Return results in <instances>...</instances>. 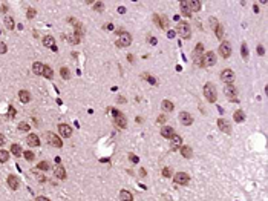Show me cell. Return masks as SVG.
Here are the masks:
<instances>
[{"mask_svg":"<svg viewBox=\"0 0 268 201\" xmlns=\"http://www.w3.org/2000/svg\"><path fill=\"white\" fill-rule=\"evenodd\" d=\"M204 95H205V98L208 100V103H215V102H216L218 94H216V87H215L213 83H207V84L204 86Z\"/></svg>","mask_w":268,"mask_h":201,"instance_id":"obj_1","label":"cell"},{"mask_svg":"<svg viewBox=\"0 0 268 201\" xmlns=\"http://www.w3.org/2000/svg\"><path fill=\"white\" fill-rule=\"evenodd\" d=\"M201 63H202V66H204V68H210V66H213V65L216 63V55H215V52L208 51V52L202 54Z\"/></svg>","mask_w":268,"mask_h":201,"instance_id":"obj_2","label":"cell"},{"mask_svg":"<svg viewBox=\"0 0 268 201\" xmlns=\"http://www.w3.org/2000/svg\"><path fill=\"white\" fill-rule=\"evenodd\" d=\"M178 34L182 37V39H189L190 35H192V29H190V25L189 23H185V22H181V23H178Z\"/></svg>","mask_w":268,"mask_h":201,"instance_id":"obj_3","label":"cell"},{"mask_svg":"<svg viewBox=\"0 0 268 201\" xmlns=\"http://www.w3.org/2000/svg\"><path fill=\"white\" fill-rule=\"evenodd\" d=\"M112 112H113V117H115V120H113V121H115V126H116V128H121V129L126 128V126H127V118L124 117V114H121V112H118V111H115V109H113Z\"/></svg>","mask_w":268,"mask_h":201,"instance_id":"obj_4","label":"cell"},{"mask_svg":"<svg viewBox=\"0 0 268 201\" xmlns=\"http://www.w3.org/2000/svg\"><path fill=\"white\" fill-rule=\"evenodd\" d=\"M218 52L221 54L222 58H228L230 54H231V45H230V42H222L219 45V48H218Z\"/></svg>","mask_w":268,"mask_h":201,"instance_id":"obj_5","label":"cell"},{"mask_svg":"<svg viewBox=\"0 0 268 201\" xmlns=\"http://www.w3.org/2000/svg\"><path fill=\"white\" fill-rule=\"evenodd\" d=\"M130 43H132V35H130L129 32H123V34L119 35V40L116 42V46L126 48V46H129Z\"/></svg>","mask_w":268,"mask_h":201,"instance_id":"obj_6","label":"cell"},{"mask_svg":"<svg viewBox=\"0 0 268 201\" xmlns=\"http://www.w3.org/2000/svg\"><path fill=\"white\" fill-rule=\"evenodd\" d=\"M221 80H222L224 83H227V84H231L233 80H234L233 71H231V69H224V71L221 72Z\"/></svg>","mask_w":268,"mask_h":201,"instance_id":"obj_7","label":"cell"},{"mask_svg":"<svg viewBox=\"0 0 268 201\" xmlns=\"http://www.w3.org/2000/svg\"><path fill=\"white\" fill-rule=\"evenodd\" d=\"M202 51H204V46H202V43L196 45V48L193 49V58H195V65H199V66H202V63H201V55H202Z\"/></svg>","mask_w":268,"mask_h":201,"instance_id":"obj_8","label":"cell"},{"mask_svg":"<svg viewBox=\"0 0 268 201\" xmlns=\"http://www.w3.org/2000/svg\"><path fill=\"white\" fill-rule=\"evenodd\" d=\"M48 143H49L51 146H54V147H61V146H63L61 138H60V137H57V135H55V134H52V132H49V134H48Z\"/></svg>","mask_w":268,"mask_h":201,"instance_id":"obj_9","label":"cell"},{"mask_svg":"<svg viewBox=\"0 0 268 201\" xmlns=\"http://www.w3.org/2000/svg\"><path fill=\"white\" fill-rule=\"evenodd\" d=\"M153 20H155V23H156L161 29H166V28L169 26V19L164 17V16H158V14H155V16H153Z\"/></svg>","mask_w":268,"mask_h":201,"instance_id":"obj_10","label":"cell"},{"mask_svg":"<svg viewBox=\"0 0 268 201\" xmlns=\"http://www.w3.org/2000/svg\"><path fill=\"white\" fill-rule=\"evenodd\" d=\"M173 180H175V183H178V184H182V186H185L189 181H190V177L187 175V173H184V172H178L175 177H173Z\"/></svg>","mask_w":268,"mask_h":201,"instance_id":"obj_11","label":"cell"},{"mask_svg":"<svg viewBox=\"0 0 268 201\" xmlns=\"http://www.w3.org/2000/svg\"><path fill=\"white\" fill-rule=\"evenodd\" d=\"M58 132H60V135L61 137H64V138H68V137H71L72 135V128L69 126V125H58Z\"/></svg>","mask_w":268,"mask_h":201,"instance_id":"obj_12","label":"cell"},{"mask_svg":"<svg viewBox=\"0 0 268 201\" xmlns=\"http://www.w3.org/2000/svg\"><path fill=\"white\" fill-rule=\"evenodd\" d=\"M179 121L184 125V126H190L193 123V117L189 114V112H181L179 114Z\"/></svg>","mask_w":268,"mask_h":201,"instance_id":"obj_13","label":"cell"},{"mask_svg":"<svg viewBox=\"0 0 268 201\" xmlns=\"http://www.w3.org/2000/svg\"><path fill=\"white\" fill-rule=\"evenodd\" d=\"M218 126H219V129H221L222 132H225V134H230V132H231V126H230V123H228L225 118H219V120H218Z\"/></svg>","mask_w":268,"mask_h":201,"instance_id":"obj_14","label":"cell"},{"mask_svg":"<svg viewBox=\"0 0 268 201\" xmlns=\"http://www.w3.org/2000/svg\"><path fill=\"white\" fill-rule=\"evenodd\" d=\"M224 94L230 98V100H234L236 98V95H237V91L234 89V86L233 84H227L225 86V89H224Z\"/></svg>","mask_w":268,"mask_h":201,"instance_id":"obj_15","label":"cell"},{"mask_svg":"<svg viewBox=\"0 0 268 201\" xmlns=\"http://www.w3.org/2000/svg\"><path fill=\"white\" fill-rule=\"evenodd\" d=\"M6 181H8V186H9L13 190H17L19 186H20V181H19V178H17L16 175H9Z\"/></svg>","mask_w":268,"mask_h":201,"instance_id":"obj_16","label":"cell"},{"mask_svg":"<svg viewBox=\"0 0 268 201\" xmlns=\"http://www.w3.org/2000/svg\"><path fill=\"white\" fill-rule=\"evenodd\" d=\"M26 143H28L29 146L35 147V146H40V138L37 137V134H29L28 138H26Z\"/></svg>","mask_w":268,"mask_h":201,"instance_id":"obj_17","label":"cell"},{"mask_svg":"<svg viewBox=\"0 0 268 201\" xmlns=\"http://www.w3.org/2000/svg\"><path fill=\"white\" fill-rule=\"evenodd\" d=\"M43 45H45L46 48H51L52 51H57V46H55V40H54V37H51V35H46V37L43 39Z\"/></svg>","mask_w":268,"mask_h":201,"instance_id":"obj_18","label":"cell"},{"mask_svg":"<svg viewBox=\"0 0 268 201\" xmlns=\"http://www.w3.org/2000/svg\"><path fill=\"white\" fill-rule=\"evenodd\" d=\"M54 173H55V177L60 178V180H64V178H66V170H64V167H63L61 164H57V166L54 167Z\"/></svg>","mask_w":268,"mask_h":201,"instance_id":"obj_19","label":"cell"},{"mask_svg":"<svg viewBox=\"0 0 268 201\" xmlns=\"http://www.w3.org/2000/svg\"><path fill=\"white\" fill-rule=\"evenodd\" d=\"M170 140H172V149H173V151L178 149V147H181V144H182V138H181L179 135L173 134V135L170 137Z\"/></svg>","mask_w":268,"mask_h":201,"instance_id":"obj_20","label":"cell"},{"mask_svg":"<svg viewBox=\"0 0 268 201\" xmlns=\"http://www.w3.org/2000/svg\"><path fill=\"white\" fill-rule=\"evenodd\" d=\"M43 69H45V65L40 63V61H35V63L32 65V72H34L35 75H42V74H43Z\"/></svg>","mask_w":268,"mask_h":201,"instance_id":"obj_21","label":"cell"},{"mask_svg":"<svg viewBox=\"0 0 268 201\" xmlns=\"http://www.w3.org/2000/svg\"><path fill=\"white\" fill-rule=\"evenodd\" d=\"M173 134H175L173 128H170V126H164V128H161V135H163L164 138H170Z\"/></svg>","mask_w":268,"mask_h":201,"instance_id":"obj_22","label":"cell"},{"mask_svg":"<svg viewBox=\"0 0 268 201\" xmlns=\"http://www.w3.org/2000/svg\"><path fill=\"white\" fill-rule=\"evenodd\" d=\"M187 5H189L190 11H199L201 9V2L199 0H189Z\"/></svg>","mask_w":268,"mask_h":201,"instance_id":"obj_23","label":"cell"},{"mask_svg":"<svg viewBox=\"0 0 268 201\" xmlns=\"http://www.w3.org/2000/svg\"><path fill=\"white\" fill-rule=\"evenodd\" d=\"M19 98H20V102L22 103H29V100H31V95H29V92L28 91H20L19 92Z\"/></svg>","mask_w":268,"mask_h":201,"instance_id":"obj_24","label":"cell"},{"mask_svg":"<svg viewBox=\"0 0 268 201\" xmlns=\"http://www.w3.org/2000/svg\"><path fill=\"white\" fill-rule=\"evenodd\" d=\"M233 120H234L236 123H242V121L245 120V114H244V111L237 109V111L233 114Z\"/></svg>","mask_w":268,"mask_h":201,"instance_id":"obj_25","label":"cell"},{"mask_svg":"<svg viewBox=\"0 0 268 201\" xmlns=\"http://www.w3.org/2000/svg\"><path fill=\"white\" fill-rule=\"evenodd\" d=\"M119 198H121V201H133V195L129 190H121L119 192Z\"/></svg>","mask_w":268,"mask_h":201,"instance_id":"obj_26","label":"cell"},{"mask_svg":"<svg viewBox=\"0 0 268 201\" xmlns=\"http://www.w3.org/2000/svg\"><path fill=\"white\" fill-rule=\"evenodd\" d=\"M190 8H189V5H187V2H181V14L184 16V17H190Z\"/></svg>","mask_w":268,"mask_h":201,"instance_id":"obj_27","label":"cell"},{"mask_svg":"<svg viewBox=\"0 0 268 201\" xmlns=\"http://www.w3.org/2000/svg\"><path fill=\"white\" fill-rule=\"evenodd\" d=\"M179 151H181V155L185 157V158H190V157L193 155V154H192V149H190L189 146H181Z\"/></svg>","mask_w":268,"mask_h":201,"instance_id":"obj_28","label":"cell"},{"mask_svg":"<svg viewBox=\"0 0 268 201\" xmlns=\"http://www.w3.org/2000/svg\"><path fill=\"white\" fill-rule=\"evenodd\" d=\"M11 152H13L14 157H20L23 151H22V147H20L19 144H11Z\"/></svg>","mask_w":268,"mask_h":201,"instance_id":"obj_29","label":"cell"},{"mask_svg":"<svg viewBox=\"0 0 268 201\" xmlns=\"http://www.w3.org/2000/svg\"><path fill=\"white\" fill-rule=\"evenodd\" d=\"M173 108H175V106H173V103L170 102V100H164V102H163V109H164V111L172 112V111H173Z\"/></svg>","mask_w":268,"mask_h":201,"instance_id":"obj_30","label":"cell"},{"mask_svg":"<svg viewBox=\"0 0 268 201\" xmlns=\"http://www.w3.org/2000/svg\"><path fill=\"white\" fill-rule=\"evenodd\" d=\"M5 26H6L8 29H14V26H16L14 19H13V17H9V16H6V17H5Z\"/></svg>","mask_w":268,"mask_h":201,"instance_id":"obj_31","label":"cell"},{"mask_svg":"<svg viewBox=\"0 0 268 201\" xmlns=\"http://www.w3.org/2000/svg\"><path fill=\"white\" fill-rule=\"evenodd\" d=\"M240 55H242L244 60H248V46H247V43H242V46H240Z\"/></svg>","mask_w":268,"mask_h":201,"instance_id":"obj_32","label":"cell"},{"mask_svg":"<svg viewBox=\"0 0 268 201\" xmlns=\"http://www.w3.org/2000/svg\"><path fill=\"white\" fill-rule=\"evenodd\" d=\"M43 75L46 77V78H52L54 77V71H52V68H49V66H45V69H43Z\"/></svg>","mask_w":268,"mask_h":201,"instance_id":"obj_33","label":"cell"},{"mask_svg":"<svg viewBox=\"0 0 268 201\" xmlns=\"http://www.w3.org/2000/svg\"><path fill=\"white\" fill-rule=\"evenodd\" d=\"M9 160V154L3 149H0V163H6Z\"/></svg>","mask_w":268,"mask_h":201,"instance_id":"obj_34","label":"cell"},{"mask_svg":"<svg viewBox=\"0 0 268 201\" xmlns=\"http://www.w3.org/2000/svg\"><path fill=\"white\" fill-rule=\"evenodd\" d=\"M60 74H61V77H63L64 80H69V78H71V72H69L68 68H61V69H60Z\"/></svg>","mask_w":268,"mask_h":201,"instance_id":"obj_35","label":"cell"},{"mask_svg":"<svg viewBox=\"0 0 268 201\" xmlns=\"http://www.w3.org/2000/svg\"><path fill=\"white\" fill-rule=\"evenodd\" d=\"M215 28H216V37L221 40V39H222V35H224V28H222L221 25H218V26H215Z\"/></svg>","mask_w":268,"mask_h":201,"instance_id":"obj_36","label":"cell"},{"mask_svg":"<svg viewBox=\"0 0 268 201\" xmlns=\"http://www.w3.org/2000/svg\"><path fill=\"white\" fill-rule=\"evenodd\" d=\"M37 169H42V170H48L49 169V163L48 161H40L37 164Z\"/></svg>","mask_w":268,"mask_h":201,"instance_id":"obj_37","label":"cell"},{"mask_svg":"<svg viewBox=\"0 0 268 201\" xmlns=\"http://www.w3.org/2000/svg\"><path fill=\"white\" fill-rule=\"evenodd\" d=\"M25 158H26L28 161H34L35 155H34V152H31V151H25Z\"/></svg>","mask_w":268,"mask_h":201,"instance_id":"obj_38","label":"cell"},{"mask_svg":"<svg viewBox=\"0 0 268 201\" xmlns=\"http://www.w3.org/2000/svg\"><path fill=\"white\" fill-rule=\"evenodd\" d=\"M69 42L74 43V45H78V43H80V37H78L77 34H72V35L69 37Z\"/></svg>","mask_w":268,"mask_h":201,"instance_id":"obj_39","label":"cell"},{"mask_svg":"<svg viewBox=\"0 0 268 201\" xmlns=\"http://www.w3.org/2000/svg\"><path fill=\"white\" fill-rule=\"evenodd\" d=\"M172 173H173V172H172V169H170V167H164V169H163V177L170 178V177H172Z\"/></svg>","mask_w":268,"mask_h":201,"instance_id":"obj_40","label":"cell"},{"mask_svg":"<svg viewBox=\"0 0 268 201\" xmlns=\"http://www.w3.org/2000/svg\"><path fill=\"white\" fill-rule=\"evenodd\" d=\"M35 14H37V11H35V9H32V8H29V9H28V13H26L28 19H34V17H35Z\"/></svg>","mask_w":268,"mask_h":201,"instance_id":"obj_41","label":"cell"},{"mask_svg":"<svg viewBox=\"0 0 268 201\" xmlns=\"http://www.w3.org/2000/svg\"><path fill=\"white\" fill-rule=\"evenodd\" d=\"M19 129H20V131H29L31 128H29V125H28V123H25V121H23V123H20V125H19Z\"/></svg>","mask_w":268,"mask_h":201,"instance_id":"obj_42","label":"cell"},{"mask_svg":"<svg viewBox=\"0 0 268 201\" xmlns=\"http://www.w3.org/2000/svg\"><path fill=\"white\" fill-rule=\"evenodd\" d=\"M94 9H95V11H103V9H104L103 2H97V3H95V6H94Z\"/></svg>","mask_w":268,"mask_h":201,"instance_id":"obj_43","label":"cell"},{"mask_svg":"<svg viewBox=\"0 0 268 201\" xmlns=\"http://www.w3.org/2000/svg\"><path fill=\"white\" fill-rule=\"evenodd\" d=\"M146 77V80L149 81V83H152V84H156V80H155V77H152V75H144Z\"/></svg>","mask_w":268,"mask_h":201,"instance_id":"obj_44","label":"cell"},{"mask_svg":"<svg viewBox=\"0 0 268 201\" xmlns=\"http://www.w3.org/2000/svg\"><path fill=\"white\" fill-rule=\"evenodd\" d=\"M6 52V45L3 42H0V54H5Z\"/></svg>","mask_w":268,"mask_h":201,"instance_id":"obj_45","label":"cell"},{"mask_svg":"<svg viewBox=\"0 0 268 201\" xmlns=\"http://www.w3.org/2000/svg\"><path fill=\"white\" fill-rule=\"evenodd\" d=\"M8 115H9L11 118H14V117H16V109H14V108H9V111H8Z\"/></svg>","mask_w":268,"mask_h":201,"instance_id":"obj_46","label":"cell"},{"mask_svg":"<svg viewBox=\"0 0 268 201\" xmlns=\"http://www.w3.org/2000/svg\"><path fill=\"white\" fill-rule=\"evenodd\" d=\"M129 160H130L132 163H138V161H140L138 157H135V155H129Z\"/></svg>","mask_w":268,"mask_h":201,"instance_id":"obj_47","label":"cell"},{"mask_svg":"<svg viewBox=\"0 0 268 201\" xmlns=\"http://www.w3.org/2000/svg\"><path fill=\"white\" fill-rule=\"evenodd\" d=\"M37 180H39L40 183H45V181H46V178H45V175H42V173H37Z\"/></svg>","mask_w":268,"mask_h":201,"instance_id":"obj_48","label":"cell"},{"mask_svg":"<svg viewBox=\"0 0 268 201\" xmlns=\"http://www.w3.org/2000/svg\"><path fill=\"white\" fill-rule=\"evenodd\" d=\"M6 143V138H5V135L3 134H0V146H3Z\"/></svg>","mask_w":268,"mask_h":201,"instance_id":"obj_49","label":"cell"},{"mask_svg":"<svg viewBox=\"0 0 268 201\" xmlns=\"http://www.w3.org/2000/svg\"><path fill=\"white\" fill-rule=\"evenodd\" d=\"M263 52H265V51H263V46L259 45V46H257V54H259V55H263Z\"/></svg>","mask_w":268,"mask_h":201,"instance_id":"obj_50","label":"cell"},{"mask_svg":"<svg viewBox=\"0 0 268 201\" xmlns=\"http://www.w3.org/2000/svg\"><path fill=\"white\" fill-rule=\"evenodd\" d=\"M166 120H167V118H166V117H164V115H160V117H158V118H156V121H158V123H164V121H166Z\"/></svg>","mask_w":268,"mask_h":201,"instance_id":"obj_51","label":"cell"},{"mask_svg":"<svg viewBox=\"0 0 268 201\" xmlns=\"http://www.w3.org/2000/svg\"><path fill=\"white\" fill-rule=\"evenodd\" d=\"M35 201H49V198H46V196H37Z\"/></svg>","mask_w":268,"mask_h":201,"instance_id":"obj_52","label":"cell"},{"mask_svg":"<svg viewBox=\"0 0 268 201\" xmlns=\"http://www.w3.org/2000/svg\"><path fill=\"white\" fill-rule=\"evenodd\" d=\"M104 28H106L107 31H112V29H113V25H112V23H107V25H104Z\"/></svg>","mask_w":268,"mask_h":201,"instance_id":"obj_53","label":"cell"},{"mask_svg":"<svg viewBox=\"0 0 268 201\" xmlns=\"http://www.w3.org/2000/svg\"><path fill=\"white\" fill-rule=\"evenodd\" d=\"M149 43L150 45H156V39L155 37H149Z\"/></svg>","mask_w":268,"mask_h":201,"instance_id":"obj_54","label":"cell"},{"mask_svg":"<svg viewBox=\"0 0 268 201\" xmlns=\"http://www.w3.org/2000/svg\"><path fill=\"white\" fill-rule=\"evenodd\" d=\"M118 103H126V98L124 97H118Z\"/></svg>","mask_w":268,"mask_h":201,"instance_id":"obj_55","label":"cell"},{"mask_svg":"<svg viewBox=\"0 0 268 201\" xmlns=\"http://www.w3.org/2000/svg\"><path fill=\"white\" fill-rule=\"evenodd\" d=\"M140 175H141V177H146V169H140Z\"/></svg>","mask_w":268,"mask_h":201,"instance_id":"obj_56","label":"cell"},{"mask_svg":"<svg viewBox=\"0 0 268 201\" xmlns=\"http://www.w3.org/2000/svg\"><path fill=\"white\" fill-rule=\"evenodd\" d=\"M127 60L132 63V61H133V55H132V54H129V55H127Z\"/></svg>","mask_w":268,"mask_h":201,"instance_id":"obj_57","label":"cell"},{"mask_svg":"<svg viewBox=\"0 0 268 201\" xmlns=\"http://www.w3.org/2000/svg\"><path fill=\"white\" fill-rule=\"evenodd\" d=\"M6 9H8V6H6V5H3V6H2V8H0V11H2V13H5V11H6Z\"/></svg>","mask_w":268,"mask_h":201,"instance_id":"obj_58","label":"cell"},{"mask_svg":"<svg viewBox=\"0 0 268 201\" xmlns=\"http://www.w3.org/2000/svg\"><path fill=\"white\" fill-rule=\"evenodd\" d=\"M167 35H169V37H170V39H172V37H173V35H175V32H173V31H169V32H167Z\"/></svg>","mask_w":268,"mask_h":201,"instance_id":"obj_59","label":"cell"},{"mask_svg":"<svg viewBox=\"0 0 268 201\" xmlns=\"http://www.w3.org/2000/svg\"><path fill=\"white\" fill-rule=\"evenodd\" d=\"M55 163H57V164H60V163H61V160H60V157H55Z\"/></svg>","mask_w":268,"mask_h":201,"instance_id":"obj_60","label":"cell"}]
</instances>
